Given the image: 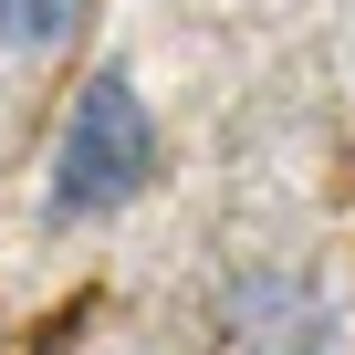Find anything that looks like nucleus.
<instances>
[{
    "instance_id": "f257e3e1",
    "label": "nucleus",
    "mask_w": 355,
    "mask_h": 355,
    "mask_svg": "<svg viewBox=\"0 0 355 355\" xmlns=\"http://www.w3.org/2000/svg\"><path fill=\"white\" fill-rule=\"evenodd\" d=\"M146 178H157V115L125 84V63H94L73 84V105H63V136H53L42 220H115Z\"/></svg>"
},
{
    "instance_id": "f03ea898",
    "label": "nucleus",
    "mask_w": 355,
    "mask_h": 355,
    "mask_svg": "<svg viewBox=\"0 0 355 355\" xmlns=\"http://www.w3.org/2000/svg\"><path fill=\"white\" fill-rule=\"evenodd\" d=\"M220 324H230V355H334V303L272 261L220 293Z\"/></svg>"
},
{
    "instance_id": "7ed1b4c3",
    "label": "nucleus",
    "mask_w": 355,
    "mask_h": 355,
    "mask_svg": "<svg viewBox=\"0 0 355 355\" xmlns=\"http://www.w3.org/2000/svg\"><path fill=\"white\" fill-rule=\"evenodd\" d=\"M84 21V0H0V53H53Z\"/></svg>"
}]
</instances>
